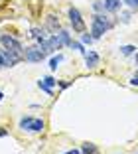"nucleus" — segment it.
Listing matches in <instances>:
<instances>
[{
	"label": "nucleus",
	"instance_id": "obj_2",
	"mask_svg": "<svg viewBox=\"0 0 138 154\" xmlns=\"http://www.w3.org/2000/svg\"><path fill=\"white\" fill-rule=\"evenodd\" d=\"M45 55L48 54L41 50L40 45H28V48H24V59L30 61V63H40V61L45 59Z\"/></svg>",
	"mask_w": 138,
	"mask_h": 154
},
{
	"label": "nucleus",
	"instance_id": "obj_5",
	"mask_svg": "<svg viewBox=\"0 0 138 154\" xmlns=\"http://www.w3.org/2000/svg\"><path fill=\"white\" fill-rule=\"evenodd\" d=\"M99 54L97 51H85V63H87V67L89 69H95L99 65Z\"/></svg>",
	"mask_w": 138,
	"mask_h": 154
},
{
	"label": "nucleus",
	"instance_id": "obj_17",
	"mask_svg": "<svg viewBox=\"0 0 138 154\" xmlns=\"http://www.w3.org/2000/svg\"><path fill=\"white\" fill-rule=\"evenodd\" d=\"M69 48H73V50H77V51H81V54L85 55V48H83V44H77V42H71V45H69Z\"/></svg>",
	"mask_w": 138,
	"mask_h": 154
},
{
	"label": "nucleus",
	"instance_id": "obj_23",
	"mask_svg": "<svg viewBox=\"0 0 138 154\" xmlns=\"http://www.w3.org/2000/svg\"><path fill=\"white\" fill-rule=\"evenodd\" d=\"M130 85H132V87H138V75H134L132 79H130Z\"/></svg>",
	"mask_w": 138,
	"mask_h": 154
},
{
	"label": "nucleus",
	"instance_id": "obj_3",
	"mask_svg": "<svg viewBox=\"0 0 138 154\" xmlns=\"http://www.w3.org/2000/svg\"><path fill=\"white\" fill-rule=\"evenodd\" d=\"M0 44L4 45V50H8V51L24 54V45L20 44L18 38H14V36H8V34H0Z\"/></svg>",
	"mask_w": 138,
	"mask_h": 154
},
{
	"label": "nucleus",
	"instance_id": "obj_9",
	"mask_svg": "<svg viewBox=\"0 0 138 154\" xmlns=\"http://www.w3.org/2000/svg\"><path fill=\"white\" fill-rule=\"evenodd\" d=\"M120 4H122L120 0H105V2H103V6H105L107 12H116V10L120 8Z\"/></svg>",
	"mask_w": 138,
	"mask_h": 154
},
{
	"label": "nucleus",
	"instance_id": "obj_16",
	"mask_svg": "<svg viewBox=\"0 0 138 154\" xmlns=\"http://www.w3.org/2000/svg\"><path fill=\"white\" fill-rule=\"evenodd\" d=\"M120 51H122V55H132L136 51V45H122Z\"/></svg>",
	"mask_w": 138,
	"mask_h": 154
},
{
	"label": "nucleus",
	"instance_id": "obj_25",
	"mask_svg": "<svg viewBox=\"0 0 138 154\" xmlns=\"http://www.w3.org/2000/svg\"><path fill=\"white\" fill-rule=\"evenodd\" d=\"M8 134V131H6V128H0V136H6Z\"/></svg>",
	"mask_w": 138,
	"mask_h": 154
},
{
	"label": "nucleus",
	"instance_id": "obj_24",
	"mask_svg": "<svg viewBox=\"0 0 138 154\" xmlns=\"http://www.w3.org/2000/svg\"><path fill=\"white\" fill-rule=\"evenodd\" d=\"M63 154H81V150H77V148H71V150H67V152H63Z\"/></svg>",
	"mask_w": 138,
	"mask_h": 154
},
{
	"label": "nucleus",
	"instance_id": "obj_1",
	"mask_svg": "<svg viewBox=\"0 0 138 154\" xmlns=\"http://www.w3.org/2000/svg\"><path fill=\"white\" fill-rule=\"evenodd\" d=\"M112 28V22H109V18L105 16V14H95L93 16V24H91V34H93V40L95 38H101L103 34L107 32V30H111Z\"/></svg>",
	"mask_w": 138,
	"mask_h": 154
},
{
	"label": "nucleus",
	"instance_id": "obj_4",
	"mask_svg": "<svg viewBox=\"0 0 138 154\" xmlns=\"http://www.w3.org/2000/svg\"><path fill=\"white\" fill-rule=\"evenodd\" d=\"M69 22H71L75 32H79V34L85 32V20H83V16H81V12L77 8H69Z\"/></svg>",
	"mask_w": 138,
	"mask_h": 154
},
{
	"label": "nucleus",
	"instance_id": "obj_11",
	"mask_svg": "<svg viewBox=\"0 0 138 154\" xmlns=\"http://www.w3.org/2000/svg\"><path fill=\"white\" fill-rule=\"evenodd\" d=\"M81 154H99V148L93 142H85V144L81 146Z\"/></svg>",
	"mask_w": 138,
	"mask_h": 154
},
{
	"label": "nucleus",
	"instance_id": "obj_13",
	"mask_svg": "<svg viewBox=\"0 0 138 154\" xmlns=\"http://www.w3.org/2000/svg\"><path fill=\"white\" fill-rule=\"evenodd\" d=\"M30 36L34 38V40H44V38H48V34H45L41 28H32V30H30Z\"/></svg>",
	"mask_w": 138,
	"mask_h": 154
},
{
	"label": "nucleus",
	"instance_id": "obj_8",
	"mask_svg": "<svg viewBox=\"0 0 138 154\" xmlns=\"http://www.w3.org/2000/svg\"><path fill=\"white\" fill-rule=\"evenodd\" d=\"M55 85H57V79H54L51 75H45L44 79L38 81V87H49V89H54Z\"/></svg>",
	"mask_w": 138,
	"mask_h": 154
},
{
	"label": "nucleus",
	"instance_id": "obj_22",
	"mask_svg": "<svg viewBox=\"0 0 138 154\" xmlns=\"http://www.w3.org/2000/svg\"><path fill=\"white\" fill-rule=\"evenodd\" d=\"M59 83V87H61V89H67V87L71 85V81H57Z\"/></svg>",
	"mask_w": 138,
	"mask_h": 154
},
{
	"label": "nucleus",
	"instance_id": "obj_19",
	"mask_svg": "<svg viewBox=\"0 0 138 154\" xmlns=\"http://www.w3.org/2000/svg\"><path fill=\"white\" fill-rule=\"evenodd\" d=\"M93 8H95V12H105V6H103V2H95Z\"/></svg>",
	"mask_w": 138,
	"mask_h": 154
},
{
	"label": "nucleus",
	"instance_id": "obj_20",
	"mask_svg": "<svg viewBox=\"0 0 138 154\" xmlns=\"http://www.w3.org/2000/svg\"><path fill=\"white\" fill-rule=\"evenodd\" d=\"M81 42H83V44H91V42H93V36H89V34H83Z\"/></svg>",
	"mask_w": 138,
	"mask_h": 154
},
{
	"label": "nucleus",
	"instance_id": "obj_14",
	"mask_svg": "<svg viewBox=\"0 0 138 154\" xmlns=\"http://www.w3.org/2000/svg\"><path fill=\"white\" fill-rule=\"evenodd\" d=\"M61 61H63V55H61V54L54 55V57L49 59V69H51V71H55V69L59 67V63H61Z\"/></svg>",
	"mask_w": 138,
	"mask_h": 154
},
{
	"label": "nucleus",
	"instance_id": "obj_21",
	"mask_svg": "<svg viewBox=\"0 0 138 154\" xmlns=\"http://www.w3.org/2000/svg\"><path fill=\"white\" fill-rule=\"evenodd\" d=\"M122 22H124V24L130 22V12H124V14H122Z\"/></svg>",
	"mask_w": 138,
	"mask_h": 154
},
{
	"label": "nucleus",
	"instance_id": "obj_18",
	"mask_svg": "<svg viewBox=\"0 0 138 154\" xmlns=\"http://www.w3.org/2000/svg\"><path fill=\"white\" fill-rule=\"evenodd\" d=\"M124 4L130 6L132 10H138V0H124Z\"/></svg>",
	"mask_w": 138,
	"mask_h": 154
},
{
	"label": "nucleus",
	"instance_id": "obj_12",
	"mask_svg": "<svg viewBox=\"0 0 138 154\" xmlns=\"http://www.w3.org/2000/svg\"><path fill=\"white\" fill-rule=\"evenodd\" d=\"M57 38H59V42H61V45H71V36H69V32L67 30H59V34H57Z\"/></svg>",
	"mask_w": 138,
	"mask_h": 154
},
{
	"label": "nucleus",
	"instance_id": "obj_27",
	"mask_svg": "<svg viewBox=\"0 0 138 154\" xmlns=\"http://www.w3.org/2000/svg\"><path fill=\"white\" fill-rule=\"evenodd\" d=\"M2 97H4V93H2V91H0V101H2Z\"/></svg>",
	"mask_w": 138,
	"mask_h": 154
},
{
	"label": "nucleus",
	"instance_id": "obj_15",
	"mask_svg": "<svg viewBox=\"0 0 138 154\" xmlns=\"http://www.w3.org/2000/svg\"><path fill=\"white\" fill-rule=\"evenodd\" d=\"M32 121H34V117H30V115H28V117H22L20 119V128H22V131H28Z\"/></svg>",
	"mask_w": 138,
	"mask_h": 154
},
{
	"label": "nucleus",
	"instance_id": "obj_10",
	"mask_svg": "<svg viewBox=\"0 0 138 154\" xmlns=\"http://www.w3.org/2000/svg\"><path fill=\"white\" fill-rule=\"evenodd\" d=\"M28 6H30V10H32V16H34V18H38V16H40V12H41V2H40V0H30V2H28Z\"/></svg>",
	"mask_w": 138,
	"mask_h": 154
},
{
	"label": "nucleus",
	"instance_id": "obj_7",
	"mask_svg": "<svg viewBox=\"0 0 138 154\" xmlns=\"http://www.w3.org/2000/svg\"><path fill=\"white\" fill-rule=\"evenodd\" d=\"M45 127V122L41 121V119H34V121L30 122V127H28V132H41Z\"/></svg>",
	"mask_w": 138,
	"mask_h": 154
},
{
	"label": "nucleus",
	"instance_id": "obj_6",
	"mask_svg": "<svg viewBox=\"0 0 138 154\" xmlns=\"http://www.w3.org/2000/svg\"><path fill=\"white\" fill-rule=\"evenodd\" d=\"M45 26H48V30H51V32H55V34H57V30H61V28H59V20L55 18L54 14H49L48 18H45Z\"/></svg>",
	"mask_w": 138,
	"mask_h": 154
},
{
	"label": "nucleus",
	"instance_id": "obj_26",
	"mask_svg": "<svg viewBox=\"0 0 138 154\" xmlns=\"http://www.w3.org/2000/svg\"><path fill=\"white\" fill-rule=\"evenodd\" d=\"M134 63H136V65H138V54H136V55H134Z\"/></svg>",
	"mask_w": 138,
	"mask_h": 154
},
{
	"label": "nucleus",
	"instance_id": "obj_28",
	"mask_svg": "<svg viewBox=\"0 0 138 154\" xmlns=\"http://www.w3.org/2000/svg\"><path fill=\"white\" fill-rule=\"evenodd\" d=\"M0 69H2V55H0Z\"/></svg>",
	"mask_w": 138,
	"mask_h": 154
}]
</instances>
